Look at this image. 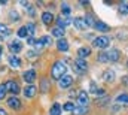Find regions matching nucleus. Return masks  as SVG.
I'll list each match as a JSON object with an SVG mask.
<instances>
[{"mask_svg": "<svg viewBox=\"0 0 128 115\" xmlns=\"http://www.w3.org/2000/svg\"><path fill=\"white\" fill-rule=\"evenodd\" d=\"M58 84H60L61 88H68V87L73 84V78H72V76H68V75H66V76H63V78L60 79V82H58Z\"/></svg>", "mask_w": 128, "mask_h": 115, "instance_id": "9", "label": "nucleus"}, {"mask_svg": "<svg viewBox=\"0 0 128 115\" xmlns=\"http://www.w3.org/2000/svg\"><path fill=\"white\" fill-rule=\"evenodd\" d=\"M6 91H8V87H6V84H2V85H0V100H2V99H4Z\"/></svg>", "mask_w": 128, "mask_h": 115, "instance_id": "30", "label": "nucleus"}, {"mask_svg": "<svg viewBox=\"0 0 128 115\" xmlns=\"http://www.w3.org/2000/svg\"><path fill=\"white\" fill-rule=\"evenodd\" d=\"M94 29H97L98 31H109V26L106 23H103V21H96Z\"/></svg>", "mask_w": 128, "mask_h": 115, "instance_id": "17", "label": "nucleus"}, {"mask_svg": "<svg viewBox=\"0 0 128 115\" xmlns=\"http://www.w3.org/2000/svg\"><path fill=\"white\" fill-rule=\"evenodd\" d=\"M88 102H90L88 93L80 91V93H79V96H78V103H79V106H86V105H88Z\"/></svg>", "mask_w": 128, "mask_h": 115, "instance_id": "6", "label": "nucleus"}, {"mask_svg": "<svg viewBox=\"0 0 128 115\" xmlns=\"http://www.w3.org/2000/svg\"><path fill=\"white\" fill-rule=\"evenodd\" d=\"M46 90H48V81H46V79H43V81H42V91L45 93Z\"/></svg>", "mask_w": 128, "mask_h": 115, "instance_id": "34", "label": "nucleus"}, {"mask_svg": "<svg viewBox=\"0 0 128 115\" xmlns=\"http://www.w3.org/2000/svg\"><path fill=\"white\" fill-rule=\"evenodd\" d=\"M8 106H10L12 109H20V108H21V102H20L18 97L12 96L10 99H8Z\"/></svg>", "mask_w": 128, "mask_h": 115, "instance_id": "8", "label": "nucleus"}, {"mask_svg": "<svg viewBox=\"0 0 128 115\" xmlns=\"http://www.w3.org/2000/svg\"><path fill=\"white\" fill-rule=\"evenodd\" d=\"M92 45H94L96 48L104 49V48H107V46L110 45V37H109V36H98V37L94 39Z\"/></svg>", "mask_w": 128, "mask_h": 115, "instance_id": "2", "label": "nucleus"}, {"mask_svg": "<svg viewBox=\"0 0 128 115\" xmlns=\"http://www.w3.org/2000/svg\"><path fill=\"white\" fill-rule=\"evenodd\" d=\"M73 24H74V27H76L78 30H85L86 27H88L85 18H82V17H76V18L73 20Z\"/></svg>", "mask_w": 128, "mask_h": 115, "instance_id": "5", "label": "nucleus"}, {"mask_svg": "<svg viewBox=\"0 0 128 115\" xmlns=\"http://www.w3.org/2000/svg\"><path fill=\"white\" fill-rule=\"evenodd\" d=\"M61 14H63V15H70V8H68L67 5H63V8H61Z\"/></svg>", "mask_w": 128, "mask_h": 115, "instance_id": "32", "label": "nucleus"}, {"mask_svg": "<svg viewBox=\"0 0 128 115\" xmlns=\"http://www.w3.org/2000/svg\"><path fill=\"white\" fill-rule=\"evenodd\" d=\"M0 115H8V112H6L4 109H2V108H0Z\"/></svg>", "mask_w": 128, "mask_h": 115, "instance_id": "40", "label": "nucleus"}, {"mask_svg": "<svg viewBox=\"0 0 128 115\" xmlns=\"http://www.w3.org/2000/svg\"><path fill=\"white\" fill-rule=\"evenodd\" d=\"M42 21H43L45 24H51V23L54 21V15H52L51 12H48V11H46V12H43V14H42Z\"/></svg>", "mask_w": 128, "mask_h": 115, "instance_id": "15", "label": "nucleus"}, {"mask_svg": "<svg viewBox=\"0 0 128 115\" xmlns=\"http://www.w3.org/2000/svg\"><path fill=\"white\" fill-rule=\"evenodd\" d=\"M103 78H104L107 82H113V81H115V73H113V70H110V69L106 70L104 75H103Z\"/></svg>", "mask_w": 128, "mask_h": 115, "instance_id": "19", "label": "nucleus"}, {"mask_svg": "<svg viewBox=\"0 0 128 115\" xmlns=\"http://www.w3.org/2000/svg\"><path fill=\"white\" fill-rule=\"evenodd\" d=\"M24 79H26V82H28V84L32 85V82H34V79H36V70H34V69L26 70V73H24Z\"/></svg>", "mask_w": 128, "mask_h": 115, "instance_id": "7", "label": "nucleus"}, {"mask_svg": "<svg viewBox=\"0 0 128 115\" xmlns=\"http://www.w3.org/2000/svg\"><path fill=\"white\" fill-rule=\"evenodd\" d=\"M2 52H3V48H2V45H0V55H2Z\"/></svg>", "mask_w": 128, "mask_h": 115, "instance_id": "41", "label": "nucleus"}, {"mask_svg": "<svg viewBox=\"0 0 128 115\" xmlns=\"http://www.w3.org/2000/svg\"><path fill=\"white\" fill-rule=\"evenodd\" d=\"M26 27H27V31H28V36H32V34H34V29H36V27H34V24H33V23H30V24H27Z\"/></svg>", "mask_w": 128, "mask_h": 115, "instance_id": "31", "label": "nucleus"}, {"mask_svg": "<svg viewBox=\"0 0 128 115\" xmlns=\"http://www.w3.org/2000/svg\"><path fill=\"white\" fill-rule=\"evenodd\" d=\"M97 90H98V88L96 87V84H94V82H91V93H94V94H96Z\"/></svg>", "mask_w": 128, "mask_h": 115, "instance_id": "37", "label": "nucleus"}, {"mask_svg": "<svg viewBox=\"0 0 128 115\" xmlns=\"http://www.w3.org/2000/svg\"><path fill=\"white\" fill-rule=\"evenodd\" d=\"M98 61H100V63H106V61H109L107 52H100V54H98Z\"/></svg>", "mask_w": 128, "mask_h": 115, "instance_id": "29", "label": "nucleus"}, {"mask_svg": "<svg viewBox=\"0 0 128 115\" xmlns=\"http://www.w3.org/2000/svg\"><path fill=\"white\" fill-rule=\"evenodd\" d=\"M66 72H67V67H66V64L61 63V61L54 63V66H52V69H51L52 78H54V79H58V81H60L63 76H66Z\"/></svg>", "mask_w": 128, "mask_h": 115, "instance_id": "1", "label": "nucleus"}, {"mask_svg": "<svg viewBox=\"0 0 128 115\" xmlns=\"http://www.w3.org/2000/svg\"><path fill=\"white\" fill-rule=\"evenodd\" d=\"M6 87H8V90H9V91H10V93H12L14 96L20 93V85H18V84H16L15 81H9V82L6 84Z\"/></svg>", "mask_w": 128, "mask_h": 115, "instance_id": "12", "label": "nucleus"}, {"mask_svg": "<svg viewBox=\"0 0 128 115\" xmlns=\"http://www.w3.org/2000/svg\"><path fill=\"white\" fill-rule=\"evenodd\" d=\"M16 34L20 36V37H27L28 36V31H27V27H21V29L16 31Z\"/></svg>", "mask_w": 128, "mask_h": 115, "instance_id": "27", "label": "nucleus"}, {"mask_svg": "<svg viewBox=\"0 0 128 115\" xmlns=\"http://www.w3.org/2000/svg\"><path fill=\"white\" fill-rule=\"evenodd\" d=\"M57 48L60 49V51H68V42L66 40V39H58V42H57Z\"/></svg>", "mask_w": 128, "mask_h": 115, "instance_id": "13", "label": "nucleus"}, {"mask_svg": "<svg viewBox=\"0 0 128 115\" xmlns=\"http://www.w3.org/2000/svg\"><path fill=\"white\" fill-rule=\"evenodd\" d=\"M36 87L34 85H28V87H26L24 88V96H27L28 99H32V97H34V94H36Z\"/></svg>", "mask_w": 128, "mask_h": 115, "instance_id": "14", "label": "nucleus"}, {"mask_svg": "<svg viewBox=\"0 0 128 115\" xmlns=\"http://www.w3.org/2000/svg\"><path fill=\"white\" fill-rule=\"evenodd\" d=\"M104 94H106V91H104L103 88H98V90L96 91V97H103Z\"/></svg>", "mask_w": 128, "mask_h": 115, "instance_id": "33", "label": "nucleus"}, {"mask_svg": "<svg viewBox=\"0 0 128 115\" xmlns=\"http://www.w3.org/2000/svg\"><path fill=\"white\" fill-rule=\"evenodd\" d=\"M107 57H109V61H118L119 57H121V52L118 51V49H110V51H107Z\"/></svg>", "mask_w": 128, "mask_h": 115, "instance_id": "11", "label": "nucleus"}, {"mask_svg": "<svg viewBox=\"0 0 128 115\" xmlns=\"http://www.w3.org/2000/svg\"><path fill=\"white\" fill-rule=\"evenodd\" d=\"M61 105L60 103H54L52 105V108H51V111H49V115H61Z\"/></svg>", "mask_w": 128, "mask_h": 115, "instance_id": "18", "label": "nucleus"}, {"mask_svg": "<svg viewBox=\"0 0 128 115\" xmlns=\"http://www.w3.org/2000/svg\"><path fill=\"white\" fill-rule=\"evenodd\" d=\"M9 48H10V51H12L14 54H16V52H20V51L22 49V45H21L20 40H12V42L9 43Z\"/></svg>", "mask_w": 128, "mask_h": 115, "instance_id": "10", "label": "nucleus"}, {"mask_svg": "<svg viewBox=\"0 0 128 115\" xmlns=\"http://www.w3.org/2000/svg\"><path fill=\"white\" fill-rule=\"evenodd\" d=\"M9 17H10V18H14V20H20V17H18V14H16V12H14V11H12V12L9 14Z\"/></svg>", "mask_w": 128, "mask_h": 115, "instance_id": "35", "label": "nucleus"}, {"mask_svg": "<svg viewBox=\"0 0 128 115\" xmlns=\"http://www.w3.org/2000/svg\"><path fill=\"white\" fill-rule=\"evenodd\" d=\"M119 12H121L122 15H127L128 14V3L127 2H122V3L119 5Z\"/></svg>", "mask_w": 128, "mask_h": 115, "instance_id": "24", "label": "nucleus"}, {"mask_svg": "<svg viewBox=\"0 0 128 115\" xmlns=\"http://www.w3.org/2000/svg\"><path fill=\"white\" fill-rule=\"evenodd\" d=\"M28 14H30V15H34V8H32V6L28 8Z\"/></svg>", "mask_w": 128, "mask_h": 115, "instance_id": "39", "label": "nucleus"}, {"mask_svg": "<svg viewBox=\"0 0 128 115\" xmlns=\"http://www.w3.org/2000/svg\"><path fill=\"white\" fill-rule=\"evenodd\" d=\"M121 81H122V84H124V85H128V76H122V79H121Z\"/></svg>", "mask_w": 128, "mask_h": 115, "instance_id": "38", "label": "nucleus"}, {"mask_svg": "<svg viewBox=\"0 0 128 115\" xmlns=\"http://www.w3.org/2000/svg\"><path fill=\"white\" fill-rule=\"evenodd\" d=\"M86 106H76L74 111H73V115H85L86 114Z\"/></svg>", "mask_w": 128, "mask_h": 115, "instance_id": "22", "label": "nucleus"}, {"mask_svg": "<svg viewBox=\"0 0 128 115\" xmlns=\"http://www.w3.org/2000/svg\"><path fill=\"white\" fill-rule=\"evenodd\" d=\"M0 34H2V36H4V37H6L8 34H10L9 29H8V27H6L4 24H0Z\"/></svg>", "mask_w": 128, "mask_h": 115, "instance_id": "28", "label": "nucleus"}, {"mask_svg": "<svg viewBox=\"0 0 128 115\" xmlns=\"http://www.w3.org/2000/svg\"><path fill=\"white\" fill-rule=\"evenodd\" d=\"M74 66H76V70H78L79 73L88 70V63H86L85 58H76V60H74Z\"/></svg>", "mask_w": 128, "mask_h": 115, "instance_id": "3", "label": "nucleus"}, {"mask_svg": "<svg viewBox=\"0 0 128 115\" xmlns=\"http://www.w3.org/2000/svg\"><path fill=\"white\" fill-rule=\"evenodd\" d=\"M72 23V20H63L61 17L58 18V27H61V29H64V27H67L68 24Z\"/></svg>", "mask_w": 128, "mask_h": 115, "instance_id": "25", "label": "nucleus"}, {"mask_svg": "<svg viewBox=\"0 0 128 115\" xmlns=\"http://www.w3.org/2000/svg\"><path fill=\"white\" fill-rule=\"evenodd\" d=\"M90 54H91V49H90V48H79V49H78L79 58H85V57H88Z\"/></svg>", "mask_w": 128, "mask_h": 115, "instance_id": "20", "label": "nucleus"}, {"mask_svg": "<svg viewBox=\"0 0 128 115\" xmlns=\"http://www.w3.org/2000/svg\"><path fill=\"white\" fill-rule=\"evenodd\" d=\"M27 42H28V45H36V42H37V40H36L34 37H28V40H27Z\"/></svg>", "mask_w": 128, "mask_h": 115, "instance_id": "36", "label": "nucleus"}, {"mask_svg": "<svg viewBox=\"0 0 128 115\" xmlns=\"http://www.w3.org/2000/svg\"><path fill=\"white\" fill-rule=\"evenodd\" d=\"M52 36H55V37H60V39H63L64 36V29H61V27H55V29H52Z\"/></svg>", "mask_w": 128, "mask_h": 115, "instance_id": "21", "label": "nucleus"}, {"mask_svg": "<svg viewBox=\"0 0 128 115\" xmlns=\"http://www.w3.org/2000/svg\"><path fill=\"white\" fill-rule=\"evenodd\" d=\"M74 108H76V106H74L72 102H67V103L63 106V109H64V111H67V112H73V111H74Z\"/></svg>", "mask_w": 128, "mask_h": 115, "instance_id": "26", "label": "nucleus"}, {"mask_svg": "<svg viewBox=\"0 0 128 115\" xmlns=\"http://www.w3.org/2000/svg\"><path fill=\"white\" fill-rule=\"evenodd\" d=\"M8 61H9L10 67H20L21 66V61H20V58L16 57V55H10V57L8 58Z\"/></svg>", "mask_w": 128, "mask_h": 115, "instance_id": "16", "label": "nucleus"}, {"mask_svg": "<svg viewBox=\"0 0 128 115\" xmlns=\"http://www.w3.org/2000/svg\"><path fill=\"white\" fill-rule=\"evenodd\" d=\"M51 45V37L49 36H42L40 39H37L36 42V49H42L45 46H49Z\"/></svg>", "mask_w": 128, "mask_h": 115, "instance_id": "4", "label": "nucleus"}, {"mask_svg": "<svg viewBox=\"0 0 128 115\" xmlns=\"http://www.w3.org/2000/svg\"><path fill=\"white\" fill-rule=\"evenodd\" d=\"M116 102H119V103H128V93H121L116 97Z\"/></svg>", "mask_w": 128, "mask_h": 115, "instance_id": "23", "label": "nucleus"}]
</instances>
